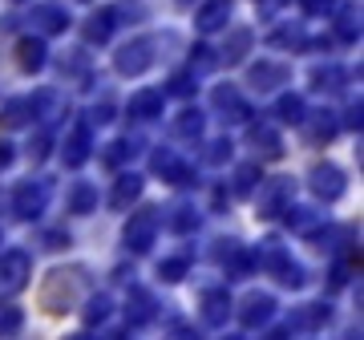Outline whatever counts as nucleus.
<instances>
[{"label":"nucleus","instance_id":"f257e3e1","mask_svg":"<svg viewBox=\"0 0 364 340\" xmlns=\"http://www.w3.org/2000/svg\"><path fill=\"white\" fill-rule=\"evenodd\" d=\"M85 292H90V272H85V267H57V272H49L45 284H41V308L53 312V316L73 312Z\"/></svg>","mask_w":364,"mask_h":340},{"label":"nucleus","instance_id":"f03ea898","mask_svg":"<svg viewBox=\"0 0 364 340\" xmlns=\"http://www.w3.org/2000/svg\"><path fill=\"white\" fill-rule=\"evenodd\" d=\"M154 53H158V37H130L114 53V69L122 78H142L146 69L154 65Z\"/></svg>","mask_w":364,"mask_h":340},{"label":"nucleus","instance_id":"7ed1b4c3","mask_svg":"<svg viewBox=\"0 0 364 340\" xmlns=\"http://www.w3.org/2000/svg\"><path fill=\"white\" fill-rule=\"evenodd\" d=\"M259 267L275 272V280H279L284 288H304V267L291 260V251H284V243H279V239H263Z\"/></svg>","mask_w":364,"mask_h":340},{"label":"nucleus","instance_id":"20e7f679","mask_svg":"<svg viewBox=\"0 0 364 340\" xmlns=\"http://www.w3.org/2000/svg\"><path fill=\"white\" fill-rule=\"evenodd\" d=\"M158 227H162V215H158L154 207H142L138 215H130L126 231H122V243H126V251H134V255L150 251V248H154Z\"/></svg>","mask_w":364,"mask_h":340},{"label":"nucleus","instance_id":"39448f33","mask_svg":"<svg viewBox=\"0 0 364 340\" xmlns=\"http://www.w3.org/2000/svg\"><path fill=\"white\" fill-rule=\"evenodd\" d=\"M291 195H296V179H287V174L259 183V215L263 219H279L291 207Z\"/></svg>","mask_w":364,"mask_h":340},{"label":"nucleus","instance_id":"423d86ee","mask_svg":"<svg viewBox=\"0 0 364 340\" xmlns=\"http://www.w3.org/2000/svg\"><path fill=\"white\" fill-rule=\"evenodd\" d=\"M210 105H215V114H219L223 122H231V126L251 122V105L235 85H215V90H210Z\"/></svg>","mask_w":364,"mask_h":340},{"label":"nucleus","instance_id":"0eeeda50","mask_svg":"<svg viewBox=\"0 0 364 340\" xmlns=\"http://www.w3.org/2000/svg\"><path fill=\"white\" fill-rule=\"evenodd\" d=\"M308 186L316 191V198H324V203H336V198L344 195L348 179H344V170H340L336 162H316L312 174H308Z\"/></svg>","mask_w":364,"mask_h":340},{"label":"nucleus","instance_id":"6e6552de","mask_svg":"<svg viewBox=\"0 0 364 340\" xmlns=\"http://www.w3.org/2000/svg\"><path fill=\"white\" fill-rule=\"evenodd\" d=\"M28 25H37L45 37H57V33H65L73 21H69V9L61 0H41V4H33V13H28Z\"/></svg>","mask_w":364,"mask_h":340},{"label":"nucleus","instance_id":"1a4fd4ad","mask_svg":"<svg viewBox=\"0 0 364 340\" xmlns=\"http://www.w3.org/2000/svg\"><path fill=\"white\" fill-rule=\"evenodd\" d=\"M28 275H33V260H28V251H4V255H0V288H4V292L28 288Z\"/></svg>","mask_w":364,"mask_h":340},{"label":"nucleus","instance_id":"9d476101","mask_svg":"<svg viewBox=\"0 0 364 340\" xmlns=\"http://www.w3.org/2000/svg\"><path fill=\"white\" fill-rule=\"evenodd\" d=\"M49 207V183H33V179H28V183H21L16 186V195H13V211L16 215H21V219H37L41 211Z\"/></svg>","mask_w":364,"mask_h":340},{"label":"nucleus","instance_id":"9b49d317","mask_svg":"<svg viewBox=\"0 0 364 340\" xmlns=\"http://www.w3.org/2000/svg\"><path fill=\"white\" fill-rule=\"evenodd\" d=\"M247 81L255 85L259 93H267V90H284L287 81H291V69L284 65V61H255V65L247 69Z\"/></svg>","mask_w":364,"mask_h":340},{"label":"nucleus","instance_id":"f8f14e48","mask_svg":"<svg viewBox=\"0 0 364 340\" xmlns=\"http://www.w3.org/2000/svg\"><path fill=\"white\" fill-rule=\"evenodd\" d=\"M13 53H16V69H21V73H41V69L49 65V49H45V41L33 37V33L16 41Z\"/></svg>","mask_w":364,"mask_h":340},{"label":"nucleus","instance_id":"ddd939ff","mask_svg":"<svg viewBox=\"0 0 364 340\" xmlns=\"http://www.w3.org/2000/svg\"><path fill=\"white\" fill-rule=\"evenodd\" d=\"M231 13H235V0H207L203 9L195 13V28L198 33H223L227 28V21H231Z\"/></svg>","mask_w":364,"mask_h":340},{"label":"nucleus","instance_id":"4468645a","mask_svg":"<svg viewBox=\"0 0 364 340\" xmlns=\"http://www.w3.org/2000/svg\"><path fill=\"white\" fill-rule=\"evenodd\" d=\"M90 146H93V134H90V122H77L73 130H69L65 138V150H61V158H65V166H85V158H90Z\"/></svg>","mask_w":364,"mask_h":340},{"label":"nucleus","instance_id":"2eb2a0df","mask_svg":"<svg viewBox=\"0 0 364 340\" xmlns=\"http://www.w3.org/2000/svg\"><path fill=\"white\" fill-rule=\"evenodd\" d=\"M272 316H275V300L267 296V292H251L247 300L239 304V320H243L247 328H263Z\"/></svg>","mask_w":364,"mask_h":340},{"label":"nucleus","instance_id":"dca6fc26","mask_svg":"<svg viewBox=\"0 0 364 340\" xmlns=\"http://www.w3.org/2000/svg\"><path fill=\"white\" fill-rule=\"evenodd\" d=\"M299 126H304V134H308V142L312 146H324L336 138V114L332 110H316V114H304L299 118Z\"/></svg>","mask_w":364,"mask_h":340},{"label":"nucleus","instance_id":"f3484780","mask_svg":"<svg viewBox=\"0 0 364 340\" xmlns=\"http://www.w3.org/2000/svg\"><path fill=\"white\" fill-rule=\"evenodd\" d=\"M162 102H166V93L162 90H138L130 97V105H126V114H130L134 122H150L162 114Z\"/></svg>","mask_w":364,"mask_h":340},{"label":"nucleus","instance_id":"a211bd4d","mask_svg":"<svg viewBox=\"0 0 364 340\" xmlns=\"http://www.w3.org/2000/svg\"><path fill=\"white\" fill-rule=\"evenodd\" d=\"M247 142H251V150H255L259 158H279V154H284V138H279V130H275V126H267V122L251 126Z\"/></svg>","mask_w":364,"mask_h":340},{"label":"nucleus","instance_id":"6ab92c4d","mask_svg":"<svg viewBox=\"0 0 364 340\" xmlns=\"http://www.w3.org/2000/svg\"><path fill=\"white\" fill-rule=\"evenodd\" d=\"M251 45H255V33L239 25V28H231L227 45H223V49L215 53V57H219V61H227V65H239V61H243V57L251 53Z\"/></svg>","mask_w":364,"mask_h":340},{"label":"nucleus","instance_id":"aec40b11","mask_svg":"<svg viewBox=\"0 0 364 340\" xmlns=\"http://www.w3.org/2000/svg\"><path fill=\"white\" fill-rule=\"evenodd\" d=\"M114 28H117V9H97L85 21V41L90 45H105V41L114 37Z\"/></svg>","mask_w":364,"mask_h":340},{"label":"nucleus","instance_id":"412c9836","mask_svg":"<svg viewBox=\"0 0 364 340\" xmlns=\"http://www.w3.org/2000/svg\"><path fill=\"white\" fill-rule=\"evenodd\" d=\"M150 162H154V174H162L166 183H186V179H191V166H186L174 150H154Z\"/></svg>","mask_w":364,"mask_h":340},{"label":"nucleus","instance_id":"4be33fe9","mask_svg":"<svg viewBox=\"0 0 364 340\" xmlns=\"http://www.w3.org/2000/svg\"><path fill=\"white\" fill-rule=\"evenodd\" d=\"M227 316H231V296L223 288L203 292V320L207 324H227Z\"/></svg>","mask_w":364,"mask_h":340},{"label":"nucleus","instance_id":"5701e85b","mask_svg":"<svg viewBox=\"0 0 364 340\" xmlns=\"http://www.w3.org/2000/svg\"><path fill=\"white\" fill-rule=\"evenodd\" d=\"M138 195H142V179H138V174H122V179L114 183L109 207H114V211H126V207H130V203H134Z\"/></svg>","mask_w":364,"mask_h":340},{"label":"nucleus","instance_id":"b1692460","mask_svg":"<svg viewBox=\"0 0 364 340\" xmlns=\"http://www.w3.org/2000/svg\"><path fill=\"white\" fill-rule=\"evenodd\" d=\"M33 118H37L33 97H25V102H9L4 110H0V126H9V130H21V126H28Z\"/></svg>","mask_w":364,"mask_h":340},{"label":"nucleus","instance_id":"393cba45","mask_svg":"<svg viewBox=\"0 0 364 340\" xmlns=\"http://www.w3.org/2000/svg\"><path fill=\"white\" fill-rule=\"evenodd\" d=\"M170 134H174V138H186V142L203 138V114H198V110H182L178 118L170 122Z\"/></svg>","mask_w":364,"mask_h":340},{"label":"nucleus","instance_id":"a878e982","mask_svg":"<svg viewBox=\"0 0 364 340\" xmlns=\"http://www.w3.org/2000/svg\"><path fill=\"white\" fill-rule=\"evenodd\" d=\"M126 316H130L134 324H146L150 316H154V296L146 288H130V300H126Z\"/></svg>","mask_w":364,"mask_h":340},{"label":"nucleus","instance_id":"bb28decb","mask_svg":"<svg viewBox=\"0 0 364 340\" xmlns=\"http://www.w3.org/2000/svg\"><path fill=\"white\" fill-rule=\"evenodd\" d=\"M336 37L340 41L360 37V4H344V9L336 13Z\"/></svg>","mask_w":364,"mask_h":340},{"label":"nucleus","instance_id":"cd10ccee","mask_svg":"<svg viewBox=\"0 0 364 340\" xmlns=\"http://www.w3.org/2000/svg\"><path fill=\"white\" fill-rule=\"evenodd\" d=\"M284 215H287V227H291V231H299V235H316V227L324 223L316 211H308V207H287Z\"/></svg>","mask_w":364,"mask_h":340},{"label":"nucleus","instance_id":"c85d7f7f","mask_svg":"<svg viewBox=\"0 0 364 340\" xmlns=\"http://www.w3.org/2000/svg\"><path fill=\"white\" fill-rule=\"evenodd\" d=\"M340 85H344V69H336V65H316V69H312V90L336 93Z\"/></svg>","mask_w":364,"mask_h":340},{"label":"nucleus","instance_id":"c756f323","mask_svg":"<svg viewBox=\"0 0 364 340\" xmlns=\"http://www.w3.org/2000/svg\"><path fill=\"white\" fill-rule=\"evenodd\" d=\"M275 114H279V122H287V126H299V118H304L308 110H304V97H299V93H284V97L275 102Z\"/></svg>","mask_w":364,"mask_h":340},{"label":"nucleus","instance_id":"7c9ffc66","mask_svg":"<svg viewBox=\"0 0 364 340\" xmlns=\"http://www.w3.org/2000/svg\"><path fill=\"white\" fill-rule=\"evenodd\" d=\"M93 207H97V186L77 183L73 186V195H69V211H73V215H90Z\"/></svg>","mask_w":364,"mask_h":340},{"label":"nucleus","instance_id":"2f4dec72","mask_svg":"<svg viewBox=\"0 0 364 340\" xmlns=\"http://www.w3.org/2000/svg\"><path fill=\"white\" fill-rule=\"evenodd\" d=\"M195 227H198V211L191 207V203H178V207L170 211V231L186 235V231H195Z\"/></svg>","mask_w":364,"mask_h":340},{"label":"nucleus","instance_id":"473e14b6","mask_svg":"<svg viewBox=\"0 0 364 340\" xmlns=\"http://www.w3.org/2000/svg\"><path fill=\"white\" fill-rule=\"evenodd\" d=\"M186 272H191V255H170V260L158 263V275H162V284H178Z\"/></svg>","mask_w":364,"mask_h":340},{"label":"nucleus","instance_id":"72a5a7b5","mask_svg":"<svg viewBox=\"0 0 364 340\" xmlns=\"http://www.w3.org/2000/svg\"><path fill=\"white\" fill-rule=\"evenodd\" d=\"M25 328V312L21 308H13V304H0V340L16 336Z\"/></svg>","mask_w":364,"mask_h":340},{"label":"nucleus","instance_id":"f704fd0d","mask_svg":"<svg viewBox=\"0 0 364 340\" xmlns=\"http://www.w3.org/2000/svg\"><path fill=\"white\" fill-rule=\"evenodd\" d=\"M109 312H114V300H109L105 292H97V296H90V304H85V324H102Z\"/></svg>","mask_w":364,"mask_h":340},{"label":"nucleus","instance_id":"c9c22d12","mask_svg":"<svg viewBox=\"0 0 364 340\" xmlns=\"http://www.w3.org/2000/svg\"><path fill=\"white\" fill-rule=\"evenodd\" d=\"M259 186V166H239L235 170V195H251Z\"/></svg>","mask_w":364,"mask_h":340},{"label":"nucleus","instance_id":"e433bc0d","mask_svg":"<svg viewBox=\"0 0 364 340\" xmlns=\"http://www.w3.org/2000/svg\"><path fill=\"white\" fill-rule=\"evenodd\" d=\"M328 320V308L324 304H308V308H299L296 312V324L299 328H320Z\"/></svg>","mask_w":364,"mask_h":340},{"label":"nucleus","instance_id":"4c0bfd02","mask_svg":"<svg viewBox=\"0 0 364 340\" xmlns=\"http://www.w3.org/2000/svg\"><path fill=\"white\" fill-rule=\"evenodd\" d=\"M272 45H279V49H304L308 41H304V28H279V33H272Z\"/></svg>","mask_w":364,"mask_h":340},{"label":"nucleus","instance_id":"58836bf2","mask_svg":"<svg viewBox=\"0 0 364 340\" xmlns=\"http://www.w3.org/2000/svg\"><path fill=\"white\" fill-rule=\"evenodd\" d=\"M130 150H134V146L126 142V138H122V142H109V146H105V154H102V162H105V166H122V162L130 158Z\"/></svg>","mask_w":364,"mask_h":340},{"label":"nucleus","instance_id":"ea45409f","mask_svg":"<svg viewBox=\"0 0 364 340\" xmlns=\"http://www.w3.org/2000/svg\"><path fill=\"white\" fill-rule=\"evenodd\" d=\"M195 73H174V78H170V85H166V93H174V97H191V93H195Z\"/></svg>","mask_w":364,"mask_h":340},{"label":"nucleus","instance_id":"a19ab883","mask_svg":"<svg viewBox=\"0 0 364 340\" xmlns=\"http://www.w3.org/2000/svg\"><path fill=\"white\" fill-rule=\"evenodd\" d=\"M195 61H191V73H198V69H215L219 65V57H215V49H207V45H195V53H191Z\"/></svg>","mask_w":364,"mask_h":340},{"label":"nucleus","instance_id":"79ce46f5","mask_svg":"<svg viewBox=\"0 0 364 340\" xmlns=\"http://www.w3.org/2000/svg\"><path fill=\"white\" fill-rule=\"evenodd\" d=\"M227 158H231V142H227V138H215V142L207 146V162L210 166H223Z\"/></svg>","mask_w":364,"mask_h":340},{"label":"nucleus","instance_id":"37998d69","mask_svg":"<svg viewBox=\"0 0 364 340\" xmlns=\"http://www.w3.org/2000/svg\"><path fill=\"white\" fill-rule=\"evenodd\" d=\"M299 9H304L308 16H324V13L336 9V0H299Z\"/></svg>","mask_w":364,"mask_h":340},{"label":"nucleus","instance_id":"c03bdc74","mask_svg":"<svg viewBox=\"0 0 364 340\" xmlns=\"http://www.w3.org/2000/svg\"><path fill=\"white\" fill-rule=\"evenodd\" d=\"M255 4V13L259 16H275V13H284L287 9V0H251Z\"/></svg>","mask_w":364,"mask_h":340},{"label":"nucleus","instance_id":"a18cd8bd","mask_svg":"<svg viewBox=\"0 0 364 340\" xmlns=\"http://www.w3.org/2000/svg\"><path fill=\"white\" fill-rule=\"evenodd\" d=\"M49 134H37V138H33V142H28V154H33V158H37V162H41V158H45V154H49Z\"/></svg>","mask_w":364,"mask_h":340},{"label":"nucleus","instance_id":"49530a36","mask_svg":"<svg viewBox=\"0 0 364 340\" xmlns=\"http://www.w3.org/2000/svg\"><path fill=\"white\" fill-rule=\"evenodd\" d=\"M170 340H203V336H198L195 324H178L174 332H170Z\"/></svg>","mask_w":364,"mask_h":340},{"label":"nucleus","instance_id":"de8ad7c7","mask_svg":"<svg viewBox=\"0 0 364 340\" xmlns=\"http://www.w3.org/2000/svg\"><path fill=\"white\" fill-rule=\"evenodd\" d=\"M9 162H13V146H9V142H0V170L9 166Z\"/></svg>","mask_w":364,"mask_h":340},{"label":"nucleus","instance_id":"09e8293b","mask_svg":"<svg viewBox=\"0 0 364 340\" xmlns=\"http://www.w3.org/2000/svg\"><path fill=\"white\" fill-rule=\"evenodd\" d=\"M348 126H352V130H360V102L348 110Z\"/></svg>","mask_w":364,"mask_h":340},{"label":"nucleus","instance_id":"8fccbe9b","mask_svg":"<svg viewBox=\"0 0 364 340\" xmlns=\"http://www.w3.org/2000/svg\"><path fill=\"white\" fill-rule=\"evenodd\" d=\"M65 340H93L90 332H73V336H65Z\"/></svg>","mask_w":364,"mask_h":340},{"label":"nucleus","instance_id":"3c124183","mask_svg":"<svg viewBox=\"0 0 364 340\" xmlns=\"http://www.w3.org/2000/svg\"><path fill=\"white\" fill-rule=\"evenodd\" d=\"M287 336V332H284V328H279V332H272V336H267V340H284Z\"/></svg>","mask_w":364,"mask_h":340},{"label":"nucleus","instance_id":"603ef678","mask_svg":"<svg viewBox=\"0 0 364 340\" xmlns=\"http://www.w3.org/2000/svg\"><path fill=\"white\" fill-rule=\"evenodd\" d=\"M174 4H178V9H191V4H195V0H174Z\"/></svg>","mask_w":364,"mask_h":340}]
</instances>
